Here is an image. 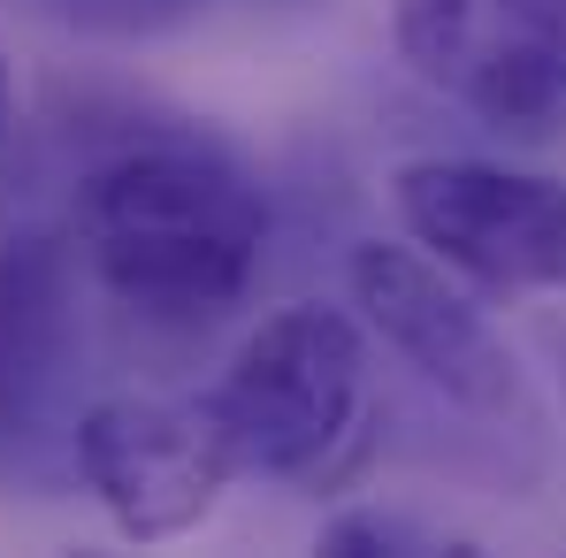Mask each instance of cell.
Here are the masks:
<instances>
[{
	"label": "cell",
	"mask_w": 566,
	"mask_h": 558,
	"mask_svg": "<svg viewBox=\"0 0 566 558\" xmlns=\"http://www.w3.org/2000/svg\"><path fill=\"white\" fill-rule=\"evenodd\" d=\"M8 123H15V77H8V54H0V138H8Z\"/></svg>",
	"instance_id": "10"
},
{
	"label": "cell",
	"mask_w": 566,
	"mask_h": 558,
	"mask_svg": "<svg viewBox=\"0 0 566 558\" xmlns=\"http://www.w3.org/2000/svg\"><path fill=\"white\" fill-rule=\"evenodd\" d=\"M85 352L77 314V238L15 230L0 245V460H39L70 444V390Z\"/></svg>",
	"instance_id": "7"
},
{
	"label": "cell",
	"mask_w": 566,
	"mask_h": 558,
	"mask_svg": "<svg viewBox=\"0 0 566 558\" xmlns=\"http://www.w3.org/2000/svg\"><path fill=\"white\" fill-rule=\"evenodd\" d=\"M70 466L130 544L191 536L238 482L222 413L207 398H154V390L93 398L70 421Z\"/></svg>",
	"instance_id": "6"
},
{
	"label": "cell",
	"mask_w": 566,
	"mask_h": 558,
	"mask_svg": "<svg viewBox=\"0 0 566 558\" xmlns=\"http://www.w3.org/2000/svg\"><path fill=\"white\" fill-rule=\"evenodd\" d=\"M398 62L513 146L566 138V0H390Z\"/></svg>",
	"instance_id": "3"
},
{
	"label": "cell",
	"mask_w": 566,
	"mask_h": 558,
	"mask_svg": "<svg viewBox=\"0 0 566 558\" xmlns=\"http://www.w3.org/2000/svg\"><path fill=\"white\" fill-rule=\"evenodd\" d=\"M329 558H474V536L444 528V520H421V513H398V505H345L337 520H322V544Z\"/></svg>",
	"instance_id": "8"
},
{
	"label": "cell",
	"mask_w": 566,
	"mask_h": 558,
	"mask_svg": "<svg viewBox=\"0 0 566 558\" xmlns=\"http://www.w3.org/2000/svg\"><path fill=\"white\" fill-rule=\"evenodd\" d=\"M214 0H46V15L77 39H107V46H146V39H177L207 15Z\"/></svg>",
	"instance_id": "9"
},
{
	"label": "cell",
	"mask_w": 566,
	"mask_h": 558,
	"mask_svg": "<svg viewBox=\"0 0 566 558\" xmlns=\"http://www.w3.org/2000/svg\"><path fill=\"white\" fill-rule=\"evenodd\" d=\"M70 238L130 314L207 322L245 298L269 253V191L191 130L130 138L85 169Z\"/></svg>",
	"instance_id": "1"
},
{
	"label": "cell",
	"mask_w": 566,
	"mask_h": 558,
	"mask_svg": "<svg viewBox=\"0 0 566 558\" xmlns=\"http://www.w3.org/2000/svg\"><path fill=\"white\" fill-rule=\"evenodd\" d=\"M353 306L360 329L382 337V352L413 375L437 406L482 421L490 436H536V390L528 368L513 360V345L490 329V314L474 306L452 269H437L421 245H353Z\"/></svg>",
	"instance_id": "4"
},
{
	"label": "cell",
	"mask_w": 566,
	"mask_h": 558,
	"mask_svg": "<svg viewBox=\"0 0 566 558\" xmlns=\"http://www.w3.org/2000/svg\"><path fill=\"white\" fill-rule=\"evenodd\" d=\"M253 8H314V0H253Z\"/></svg>",
	"instance_id": "11"
},
{
	"label": "cell",
	"mask_w": 566,
	"mask_h": 558,
	"mask_svg": "<svg viewBox=\"0 0 566 558\" xmlns=\"http://www.w3.org/2000/svg\"><path fill=\"white\" fill-rule=\"evenodd\" d=\"M406 238L490 298L566 291V185L474 154H421L390 177Z\"/></svg>",
	"instance_id": "5"
},
{
	"label": "cell",
	"mask_w": 566,
	"mask_h": 558,
	"mask_svg": "<svg viewBox=\"0 0 566 558\" xmlns=\"http://www.w3.org/2000/svg\"><path fill=\"white\" fill-rule=\"evenodd\" d=\"M230 429L238 474H269L298 489H337L368 460V329L345 306L298 298L276 306L214 382L207 398Z\"/></svg>",
	"instance_id": "2"
}]
</instances>
